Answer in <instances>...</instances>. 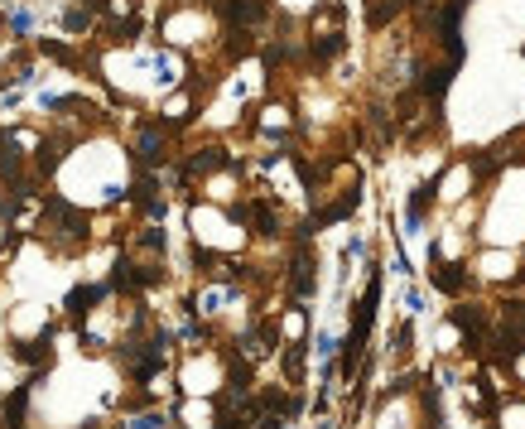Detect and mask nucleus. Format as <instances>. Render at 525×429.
I'll return each mask as SVG.
<instances>
[{
    "mask_svg": "<svg viewBox=\"0 0 525 429\" xmlns=\"http://www.w3.org/2000/svg\"><path fill=\"white\" fill-rule=\"evenodd\" d=\"M102 295H106L102 285H87V290H73V295H68V309H73V314L82 319V314H87V309H92V304H97Z\"/></svg>",
    "mask_w": 525,
    "mask_h": 429,
    "instance_id": "f257e3e1",
    "label": "nucleus"
},
{
    "mask_svg": "<svg viewBox=\"0 0 525 429\" xmlns=\"http://www.w3.org/2000/svg\"><path fill=\"white\" fill-rule=\"evenodd\" d=\"M226 10H231V19H246V24H251V19H260L265 5H260V0H231Z\"/></svg>",
    "mask_w": 525,
    "mask_h": 429,
    "instance_id": "f03ea898",
    "label": "nucleus"
},
{
    "mask_svg": "<svg viewBox=\"0 0 525 429\" xmlns=\"http://www.w3.org/2000/svg\"><path fill=\"white\" fill-rule=\"evenodd\" d=\"M198 169H222V150H198L193 155V174Z\"/></svg>",
    "mask_w": 525,
    "mask_h": 429,
    "instance_id": "20e7f679",
    "label": "nucleus"
},
{
    "mask_svg": "<svg viewBox=\"0 0 525 429\" xmlns=\"http://www.w3.org/2000/svg\"><path fill=\"white\" fill-rule=\"evenodd\" d=\"M434 285H443V290H463V275H458V265H438V270H434Z\"/></svg>",
    "mask_w": 525,
    "mask_h": 429,
    "instance_id": "7ed1b4c3",
    "label": "nucleus"
}]
</instances>
